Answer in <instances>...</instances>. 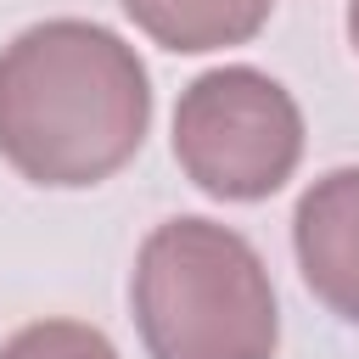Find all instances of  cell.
Masks as SVG:
<instances>
[{"mask_svg":"<svg viewBox=\"0 0 359 359\" xmlns=\"http://www.w3.org/2000/svg\"><path fill=\"white\" fill-rule=\"evenodd\" d=\"M292 252L303 286L359 325V163L320 174L292 208Z\"/></svg>","mask_w":359,"mask_h":359,"instance_id":"cell-4","label":"cell"},{"mask_svg":"<svg viewBox=\"0 0 359 359\" xmlns=\"http://www.w3.org/2000/svg\"><path fill=\"white\" fill-rule=\"evenodd\" d=\"M0 359H118V348L84 320H34L0 342Z\"/></svg>","mask_w":359,"mask_h":359,"instance_id":"cell-6","label":"cell"},{"mask_svg":"<svg viewBox=\"0 0 359 359\" xmlns=\"http://www.w3.org/2000/svg\"><path fill=\"white\" fill-rule=\"evenodd\" d=\"M129 309L151 359H275L280 309L258 247L213 219H163L129 269Z\"/></svg>","mask_w":359,"mask_h":359,"instance_id":"cell-2","label":"cell"},{"mask_svg":"<svg viewBox=\"0 0 359 359\" xmlns=\"http://www.w3.org/2000/svg\"><path fill=\"white\" fill-rule=\"evenodd\" d=\"M151 79L135 45L84 17H45L0 50V157L45 191L112 180L146 140Z\"/></svg>","mask_w":359,"mask_h":359,"instance_id":"cell-1","label":"cell"},{"mask_svg":"<svg viewBox=\"0 0 359 359\" xmlns=\"http://www.w3.org/2000/svg\"><path fill=\"white\" fill-rule=\"evenodd\" d=\"M118 6L151 45L180 56L247 45L275 11V0H118Z\"/></svg>","mask_w":359,"mask_h":359,"instance_id":"cell-5","label":"cell"},{"mask_svg":"<svg viewBox=\"0 0 359 359\" xmlns=\"http://www.w3.org/2000/svg\"><path fill=\"white\" fill-rule=\"evenodd\" d=\"M348 45H353V56H359V0H348Z\"/></svg>","mask_w":359,"mask_h":359,"instance_id":"cell-7","label":"cell"},{"mask_svg":"<svg viewBox=\"0 0 359 359\" xmlns=\"http://www.w3.org/2000/svg\"><path fill=\"white\" fill-rule=\"evenodd\" d=\"M174 163L213 202H264L303 163V112L280 79L247 62L213 67L180 90Z\"/></svg>","mask_w":359,"mask_h":359,"instance_id":"cell-3","label":"cell"}]
</instances>
